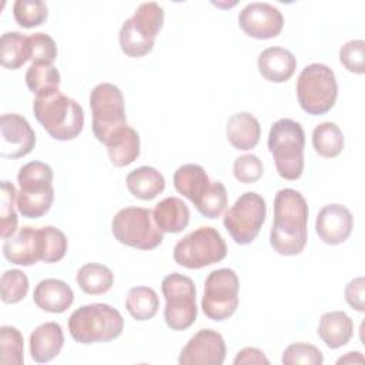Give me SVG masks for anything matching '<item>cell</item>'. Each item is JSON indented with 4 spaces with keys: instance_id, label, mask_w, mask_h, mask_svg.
<instances>
[{
    "instance_id": "cell-44",
    "label": "cell",
    "mask_w": 365,
    "mask_h": 365,
    "mask_svg": "<svg viewBox=\"0 0 365 365\" xmlns=\"http://www.w3.org/2000/svg\"><path fill=\"white\" fill-rule=\"evenodd\" d=\"M245 364H265L268 365L269 361L264 355V352L254 346H247L241 349L237 356L234 358V365H245Z\"/></svg>"
},
{
    "instance_id": "cell-37",
    "label": "cell",
    "mask_w": 365,
    "mask_h": 365,
    "mask_svg": "<svg viewBox=\"0 0 365 365\" xmlns=\"http://www.w3.org/2000/svg\"><path fill=\"white\" fill-rule=\"evenodd\" d=\"M47 14V4L41 0H16L13 4V16L17 24L24 29L43 24Z\"/></svg>"
},
{
    "instance_id": "cell-7",
    "label": "cell",
    "mask_w": 365,
    "mask_h": 365,
    "mask_svg": "<svg viewBox=\"0 0 365 365\" xmlns=\"http://www.w3.org/2000/svg\"><path fill=\"white\" fill-rule=\"evenodd\" d=\"M163 24V7L155 1L141 3L120 29L118 41L123 53L133 58L148 54L154 47L155 37Z\"/></svg>"
},
{
    "instance_id": "cell-6",
    "label": "cell",
    "mask_w": 365,
    "mask_h": 365,
    "mask_svg": "<svg viewBox=\"0 0 365 365\" xmlns=\"http://www.w3.org/2000/svg\"><path fill=\"white\" fill-rule=\"evenodd\" d=\"M20 190L17 192V210L26 218H40L51 207L54 200L53 170L43 161L24 164L17 174Z\"/></svg>"
},
{
    "instance_id": "cell-5",
    "label": "cell",
    "mask_w": 365,
    "mask_h": 365,
    "mask_svg": "<svg viewBox=\"0 0 365 365\" xmlns=\"http://www.w3.org/2000/svg\"><path fill=\"white\" fill-rule=\"evenodd\" d=\"M90 108L96 138L106 147L111 145L128 127L121 90L111 83L97 84L90 93Z\"/></svg>"
},
{
    "instance_id": "cell-29",
    "label": "cell",
    "mask_w": 365,
    "mask_h": 365,
    "mask_svg": "<svg viewBox=\"0 0 365 365\" xmlns=\"http://www.w3.org/2000/svg\"><path fill=\"white\" fill-rule=\"evenodd\" d=\"M312 147L325 158L339 155L344 148V134L341 128L331 121L318 124L312 131Z\"/></svg>"
},
{
    "instance_id": "cell-36",
    "label": "cell",
    "mask_w": 365,
    "mask_h": 365,
    "mask_svg": "<svg viewBox=\"0 0 365 365\" xmlns=\"http://www.w3.org/2000/svg\"><path fill=\"white\" fill-rule=\"evenodd\" d=\"M60 80V71L53 64H31L26 73V84L34 94L58 88Z\"/></svg>"
},
{
    "instance_id": "cell-1",
    "label": "cell",
    "mask_w": 365,
    "mask_h": 365,
    "mask_svg": "<svg viewBox=\"0 0 365 365\" xmlns=\"http://www.w3.org/2000/svg\"><path fill=\"white\" fill-rule=\"evenodd\" d=\"M308 204L294 188H282L274 198V221L269 244L281 255H298L308 241Z\"/></svg>"
},
{
    "instance_id": "cell-43",
    "label": "cell",
    "mask_w": 365,
    "mask_h": 365,
    "mask_svg": "<svg viewBox=\"0 0 365 365\" xmlns=\"http://www.w3.org/2000/svg\"><path fill=\"white\" fill-rule=\"evenodd\" d=\"M345 299L349 307L358 312L365 311V279L358 277L351 279L345 287Z\"/></svg>"
},
{
    "instance_id": "cell-18",
    "label": "cell",
    "mask_w": 365,
    "mask_h": 365,
    "mask_svg": "<svg viewBox=\"0 0 365 365\" xmlns=\"http://www.w3.org/2000/svg\"><path fill=\"white\" fill-rule=\"evenodd\" d=\"M3 255L16 265L29 267L40 261V237L38 230L21 227L3 244Z\"/></svg>"
},
{
    "instance_id": "cell-33",
    "label": "cell",
    "mask_w": 365,
    "mask_h": 365,
    "mask_svg": "<svg viewBox=\"0 0 365 365\" xmlns=\"http://www.w3.org/2000/svg\"><path fill=\"white\" fill-rule=\"evenodd\" d=\"M0 192V235L6 240L17 231V191L10 181L3 180Z\"/></svg>"
},
{
    "instance_id": "cell-8",
    "label": "cell",
    "mask_w": 365,
    "mask_h": 365,
    "mask_svg": "<svg viewBox=\"0 0 365 365\" xmlns=\"http://www.w3.org/2000/svg\"><path fill=\"white\" fill-rule=\"evenodd\" d=\"M297 97L301 108L311 115L328 113L336 101L338 84L334 71L321 63L302 68L297 80Z\"/></svg>"
},
{
    "instance_id": "cell-41",
    "label": "cell",
    "mask_w": 365,
    "mask_h": 365,
    "mask_svg": "<svg viewBox=\"0 0 365 365\" xmlns=\"http://www.w3.org/2000/svg\"><path fill=\"white\" fill-rule=\"evenodd\" d=\"M341 64L351 73L364 74L365 73V41L364 40H349L339 50Z\"/></svg>"
},
{
    "instance_id": "cell-2",
    "label": "cell",
    "mask_w": 365,
    "mask_h": 365,
    "mask_svg": "<svg viewBox=\"0 0 365 365\" xmlns=\"http://www.w3.org/2000/svg\"><path fill=\"white\" fill-rule=\"evenodd\" d=\"M33 113L50 137L58 141L76 138L84 127L83 107L58 88L36 94Z\"/></svg>"
},
{
    "instance_id": "cell-45",
    "label": "cell",
    "mask_w": 365,
    "mask_h": 365,
    "mask_svg": "<svg viewBox=\"0 0 365 365\" xmlns=\"http://www.w3.org/2000/svg\"><path fill=\"white\" fill-rule=\"evenodd\" d=\"M364 362H365V359H364L362 354L358 352V351H355V352H346V355L341 356V358L336 361L338 365H341V364H364Z\"/></svg>"
},
{
    "instance_id": "cell-14",
    "label": "cell",
    "mask_w": 365,
    "mask_h": 365,
    "mask_svg": "<svg viewBox=\"0 0 365 365\" xmlns=\"http://www.w3.org/2000/svg\"><path fill=\"white\" fill-rule=\"evenodd\" d=\"M241 30L254 38L267 40L277 37L284 27L282 13L269 3L252 1L238 14Z\"/></svg>"
},
{
    "instance_id": "cell-3",
    "label": "cell",
    "mask_w": 365,
    "mask_h": 365,
    "mask_svg": "<svg viewBox=\"0 0 365 365\" xmlns=\"http://www.w3.org/2000/svg\"><path fill=\"white\" fill-rule=\"evenodd\" d=\"M67 327L76 342L88 345L118 338L124 328V319L114 307L97 302L77 308L70 315Z\"/></svg>"
},
{
    "instance_id": "cell-11",
    "label": "cell",
    "mask_w": 365,
    "mask_h": 365,
    "mask_svg": "<svg viewBox=\"0 0 365 365\" xmlns=\"http://www.w3.org/2000/svg\"><path fill=\"white\" fill-rule=\"evenodd\" d=\"M161 291L165 298L164 321L173 331H184L197 319V289L187 275L173 272L163 278Z\"/></svg>"
},
{
    "instance_id": "cell-39",
    "label": "cell",
    "mask_w": 365,
    "mask_h": 365,
    "mask_svg": "<svg viewBox=\"0 0 365 365\" xmlns=\"http://www.w3.org/2000/svg\"><path fill=\"white\" fill-rule=\"evenodd\" d=\"M281 361L284 365H321L324 362V356L315 345L297 342L285 348Z\"/></svg>"
},
{
    "instance_id": "cell-13",
    "label": "cell",
    "mask_w": 365,
    "mask_h": 365,
    "mask_svg": "<svg viewBox=\"0 0 365 365\" xmlns=\"http://www.w3.org/2000/svg\"><path fill=\"white\" fill-rule=\"evenodd\" d=\"M240 279L234 269L218 268L208 274L201 299L202 312L212 321L230 318L238 308Z\"/></svg>"
},
{
    "instance_id": "cell-32",
    "label": "cell",
    "mask_w": 365,
    "mask_h": 365,
    "mask_svg": "<svg viewBox=\"0 0 365 365\" xmlns=\"http://www.w3.org/2000/svg\"><path fill=\"white\" fill-rule=\"evenodd\" d=\"M38 237L40 261L51 264L64 258L67 252V237L61 230L53 225H46L38 228Z\"/></svg>"
},
{
    "instance_id": "cell-23",
    "label": "cell",
    "mask_w": 365,
    "mask_h": 365,
    "mask_svg": "<svg viewBox=\"0 0 365 365\" xmlns=\"http://www.w3.org/2000/svg\"><path fill=\"white\" fill-rule=\"evenodd\" d=\"M225 134L228 143L234 148L247 151L258 144L261 137V125L251 113L241 111L228 118Z\"/></svg>"
},
{
    "instance_id": "cell-24",
    "label": "cell",
    "mask_w": 365,
    "mask_h": 365,
    "mask_svg": "<svg viewBox=\"0 0 365 365\" xmlns=\"http://www.w3.org/2000/svg\"><path fill=\"white\" fill-rule=\"evenodd\" d=\"M153 218L160 231L177 234L190 222V208L178 197H167L155 204Z\"/></svg>"
},
{
    "instance_id": "cell-19",
    "label": "cell",
    "mask_w": 365,
    "mask_h": 365,
    "mask_svg": "<svg viewBox=\"0 0 365 365\" xmlns=\"http://www.w3.org/2000/svg\"><path fill=\"white\" fill-rule=\"evenodd\" d=\"M33 301L43 311L61 314L71 307L74 292L67 282L57 278H46L36 285Z\"/></svg>"
},
{
    "instance_id": "cell-30",
    "label": "cell",
    "mask_w": 365,
    "mask_h": 365,
    "mask_svg": "<svg viewBox=\"0 0 365 365\" xmlns=\"http://www.w3.org/2000/svg\"><path fill=\"white\" fill-rule=\"evenodd\" d=\"M157 292L150 287H133L125 298V308L137 321L151 319L158 311Z\"/></svg>"
},
{
    "instance_id": "cell-26",
    "label": "cell",
    "mask_w": 365,
    "mask_h": 365,
    "mask_svg": "<svg viewBox=\"0 0 365 365\" xmlns=\"http://www.w3.org/2000/svg\"><path fill=\"white\" fill-rule=\"evenodd\" d=\"M128 191L140 200L148 201L161 194L165 188L164 175L154 167L143 165L128 173L127 178Z\"/></svg>"
},
{
    "instance_id": "cell-34",
    "label": "cell",
    "mask_w": 365,
    "mask_h": 365,
    "mask_svg": "<svg viewBox=\"0 0 365 365\" xmlns=\"http://www.w3.org/2000/svg\"><path fill=\"white\" fill-rule=\"evenodd\" d=\"M23 335L11 325L0 328V364L1 365H21L23 356Z\"/></svg>"
},
{
    "instance_id": "cell-16",
    "label": "cell",
    "mask_w": 365,
    "mask_h": 365,
    "mask_svg": "<svg viewBox=\"0 0 365 365\" xmlns=\"http://www.w3.org/2000/svg\"><path fill=\"white\" fill-rule=\"evenodd\" d=\"M0 138V155L4 158H21L30 154L36 145V133L30 123L16 113L1 115Z\"/></svg>"
},
{
    "instance_id": "cell-42",
    "label": "cell",
    "mask_w": 365,
    "mask_h": 365,
    "mask_svg": "<svg viewBox=\"0 0 365 365\" xmlns=\"http://www.w3.org/2000/svg\"><path fill=\"white\" fill-rule=\"evenodd\" d=\"M234 177L244 184H252L262 177L264 167L255 154H244L235 158L232 164Z\"/></svg>"
},
{
    "instance_id": "cell-35",
    "label": "cell",
    "mask_w": 365,
    "mask_h": 365,
    "mask_svg": "<svg viewBox=\"0 0 365 365\" xmlns=\"http://www.w3.org/2000/svg\"><path fill=\"white\" fill-rule=\"evenodd\" d=\"M0 291H1V301L4 304L20 302L29 292L27 275L17 268L4 271L0 279Z\"/></svg>"
},
{
    "instance_id": "cell-38",
    "label": "cell",
    "mask_w": 365,
    "mask_h": 365,
    "mask_svg": "<svg viewBox=\"0 0 365 365\" xmlns=\"http://www.w3.org/2000/svg\"><path fill=\"white\" fill-rule=\"evenodd\" d=\"M227 202H228V197H227V190L224 184L221 181H211V187L208 192L195 205V208L205 218L214 220L224 212Z\"/></svg>"
},
{
    "instance_id": "cell-31",
    "label": "cell",
    "mask_w": 365,
    "mask_h": 365,
    "mask_svg": "<svg viewBox=\"0 0 365 365\" xmlns=\"http://www.w3.org/2000/svg\"><path fill=\"white\" fill-rule=\"evenodd\" d=\"M113 165L125 167L134 163L140 155V135L133 127H127L120 138L107 147Z\"/></svg>"
},
{
    "instance_id": "cell-27",
    "label": "cell",
    "mask_w": 365,
    "mask_h": 365,
    "mask_svg": "<svg viewBox=\"0 0 365 365\" xmlns=\"http://www.w3.org/2000/svg\"><path fill=\"white\" fill-rule=\"evenodd\" d=\"M30 60L29 37L20 31H6L0 38V63L4 68L17 70Z\"/></svg>"
},
{
    "instance_id": "cell-28",
    "label": "cell",
    "mask_w": 365,
    "mask_h": 365,
    "mask_svg": "<svg viewBox=\"0 0 365 365\" xmlns=\"http://www.w3.org/2000/svg\"><path fill=\"white\" fill-rule=\"evenodd\" d=\"M76 281L83 292L88 295H100L110 291L114 284V275L108 267L88 262L78 269Z\"/></svg>"
},
{
    "instance_id": "cell-12",
    "label": "cell",
    "mask_w": 365,
    "mask_h": 365,
    "mask_svg": "<svg viewBox=\"0 0 365 365\" xmlns=\"http://www.w3.org/2000/svg\"><path fill=\"white\" fill-rule=\"evenodd\" d=\"M265 217L267 204L262 195L254 191H247L225 211L222 222L237 244L247 245L259 234Z\"/></svg>"
},
{
    "instance_id": "cell-22",
    "label": "cell",
    "mask_w": 365,
    "mask_h": 365,
    "mask_svg": "<svg viewBox=\"0 0 365 365\" xmlns=\"http://www.w3.org/2000/svg\"><path fill=\"white\" fill-rule=\"evenodd\" d=\"M175 190L197 205L211 187V180L198 164H184L177 168L173 177Z\"/></svg>"
},
{
    "instance_id": "cell-4",
    "label": "cell",
    "mask_w": 365,
    "mask_h": 365,
    "mask_svg": "<svg viewBox=\"0 0 365 365\" xmlns=\"http://www.w3.org/2000/svg\"><path fill=\"white\" fill-rule=\"evenodd\" d=\"M305 133L292 118H281L271 125L268 150L274 157L275 168L284 180H298L304 171Z\"/></svg>"
},
{
    "instance_id": "cell-15",
    "label": "cell",
    "mask_w": 365,
    "mask_h": 365,
    "mask_svg": "<svg viewBox=\"0 0 365 365\" xmlns=\"http://www.w3.org/2000/svg\"><path fill=\"white\" fill-rule=\"evenodd\" d=\"M227 348L220 332L205 328L194 334L178 356L180 365H221Z\"/></svg>"
},
{
    "instance_id": "cell-25",
    "label": "cell",
    "mask_w": 365,
    "mask_h": 365,
    "mask_svg": "<svg viewBox=\"0 0 365 365\" xmlns=\"http://www.w3.org/2000/svg\"><path fill=\"white\" fill-rule=\"evenodd\" d=\"M354 335V322L344 311L325 312L319 318L318 336L322 342L331 348L336 349L349 342Z\"/></svg>"
},
{
    "instance_id": "cell-20",
    "label": "cell",
    "mask_w": 365,
    "mask_h": 365,
    "mask_svg": "<svg viewBox=\"0 0 365 365\" xmlns=\"http://www.w3.org/2000/svg\"><path fill=\"white\" fill-rule=\"evenodd\" d=\"M258 71L271 83H284L292 77L297 68L295 56L284 47H268L258 56Z\"/></svg>"
},
{
    "instance_id": "cell-40",
    "label": "cell",
    "mask_w": 365,
    "mask_h": 365,
    "mask_svg": "<svg viewBox=\"0 0 365 365\" xmlns=\"http://www.w3.org/2000/svg\"><path fill=\"white\" fill-rule=\"evenodd\" d=\"M31 64H53L57 57L56 41L46 33L29 36Z\"/></svg>"
},
{
    "instance_id": "cell-10",
    "label": "cell",
    "mask_w": 365,
    "mask_h": 365,
    "mask_svg": "<svg viewBox=\"0 0 365 365\" xmlns=\"http://www.w3.org/2000/svg\"><path fill=\"white\" fill-rule=\"evenodd\" d=\"M114 238L137 250H154L164 237L153 218V211L143 207L121 208L111 221Z\"/></svg>"
},
{
    "instance_id": "cell-17",
    "label": "cell",
    "mask_w": 365,
    "mask_h": 365,
    "mask_svg": "<svg viewBox=\"0 0 365 365\" xmlns=\"http://www.w3.org/2000/svg\"><path fill=\"white\" fill-rule=\"evenodd\" d=\"M354 228V217L351 211L341 204L324 205L315 220V231L318 237L329 245H338L348 240Z\"/></svg>"
},
{
    "instance_id": "cell-21",
    "label": "cell",
    "mask_w": 365,
    "mask_h": 365,
    "mask_svg": "<svg viewBox=\"0 0 365 365\" xmlns=\"http://www.w3.org/2000/svg\"><path fill=\"white\" fill-rule=\"evenodd\" d=\"M64 345V335L61 325L50 321L38 325L30 334V354L31 358L44 364L54 359Z\"/></svg>"
},
{
    "instance_id": "cell-9",
    "label": "cell",
    "mask_w": 365,
    "mask_h": 365,
    "mask_svg": "<svg viewBox=\"0 0 365 365\" xmlns=\"http://www.w3.org/2000/svg\"><path fill=\"white\" fill-rule=\"evenodd\" d=\"M227 255L221 234L212 227H200L184 235L174 247V261L190 269H200L220 262Z\"/></svg>"
}]
</instances>
